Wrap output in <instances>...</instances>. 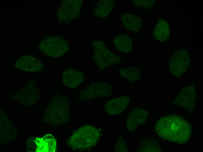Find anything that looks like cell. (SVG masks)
I'll return each instance as SVG.
<instances>
[{"label": "cell", "instance_id": "6da1fadb", "mask_svg": "<svg viewBox=\"0 0 203 152\" xmlns=\"http://www.w3.org/2000/svg\"><path fill=\"white\" fill-rule=\"evenodd\" d=\"M99 135L97 129L90 125L83 127L75 131L71 136L70 141L73 147L84 149L94 145Z\"/></svg>", "mask_w": 203, "mask_h": 152}, {"label": "cell", "instance_id": "7a4b0ae2", "mask_svg": "<svg viewBox=\"0 0 203 152\" xmlns=\"http://www.w3.org/2000/svg\"><path fill=\"white\" fill-rule=\"evenodd\" d=\"M130 102L128 97L122 96L114 98L105 104L106 111L111 114H119L124 111Z\"/></svg>", "mask_w": 203, "mask_h": 152}, {"label": "cell", "instance_id": "3957f363", "mask_svg": "<svg viewBox=\"0 0 203 152\" xmlns=\"http://www.w3.org/2000/svg\"><path fill=\"white\" fill-rule=\"evenodd\" d=\"M63 81L69 87L75 88L78 86L83 80V75L81 72L74 69L64 72Z\"/></svg>", "mask_w": 203, "mask_h": 152}, {"label": "cell", "instance_id": "277c9868", "mask_svg": "<svg viewBox=\"0 0 203 152\" xmlns=\"http://www.w3.org/2000/svg\"><path fill=\"white\" fill-rule=\"evenodd\" d=\"M112 88L109 84L104 82L95 83L90 85L88 91L91 98L109 95Z\"/></svg>", "mask_w": 203, "mask_h": 152}, {"label": "cell", "instance_id": "5b68a950", "mask_svg": "<svg viewBox=\"0 0 203 152\" xmlns=\"http://www.w3.org/2000/svg\"><path fill=\"white\" fill-rule=\"evenodd\" d=\"M155 30V34L157 39L160 41L167 40L169 36V27L168 23L165 20H160L157 25Z\"/></svg>", "mask_w": 203, "mask_h": 152}, {"label": "cell", "instance_id": "8992f818", "mask_svg": "<svg viewBox=\"0 0 203 152\" xmlns=\"http://www.w3.org/2000/svg\"><path fill=\"white\" fill-rule=\"evenodd\" d=\"M134 69L132 68L124 69L119 71V73L124 78L130 81H133L136 79V71Z\"/></svg>", "mask_w": 203, "mask_h": 152}]
</instances>
